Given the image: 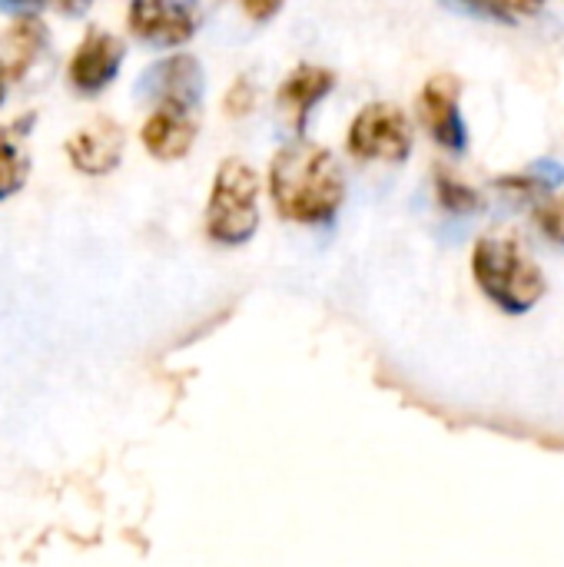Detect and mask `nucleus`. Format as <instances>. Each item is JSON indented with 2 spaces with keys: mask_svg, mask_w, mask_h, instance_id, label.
<instances>
[{
  "mask_svg": "<svg viewBox=\"0 0 564 567\" xmlns=\"http://www.w3.org/2000/svg\"><path fill=\"white\" fill-rule=\"evenodd\" d=\"M269 196L283 219L329 226L346 203V173L329 146L293 140L269 163Z\"/></svg>",
  "mask_w": 564,
  "mask_h": 567,
  "instance_id": "f257e3e1",
  "label": "nucleus"
},
{
  "mask_svg": "<svg viewBox=\"0 0 564 567\" xmlns=\"http://www.w3.org/2000/svg\"><path fill=\"white\" fill-rule=\"evenodd\" d=\"M472 276L479 289L509 316H525L548 289L542 266L515 233L482 236L472 249Z\"/></svg>",
  "mask_w": 564,
  "mask_h": 567,
  "instance_id": "f03ea898",
  "label": "nucleus"
},
{
  "mask_svg": "<svg viewBox=\"0 0 564 567\" xmlns=\"http://www.w3.org/2000/svg\"><path fill=\"white\" fill-rule=\"evenodd\" d=\"M259 229V176L256 169L229 156L219 163L209 203H206V233L219 246H246Z\"/></svg>",
  "mask_w": 564,
  "mask_h": 567,
  "instance_id": "7ed1b4c3",
  "label": "nucleus"
},
{
  "mask_svg": "<svg viewBox=\"0 0 564 567\" xmlns=\"http://www.w3.org/2000/svg\"><path fill=\"white\" fill-rule=\"evenodd\" d=\"M346 150L362 163H406L412 153L409 116L389 100L366 103L349 123Z\"/></svg>",
  "mask_w": 564,
  "mask_h": 567,
  "instance_id": "20e7f679",
  "label": "nucleus"
},
{
  "mask_svg": "<svg viewBox=\"0 0 564 567\" xmlns=\"http://www.w3.org/2000/svg\"><path fill=\"white\" fill-rule=\"evenodd\" d=\"M203 66L189 53H173L160 63H153L140 80H136V96L156 106H180V110H196L203 100Z\"/></svg>",
  "mask_w": 564,
  "mask_h": 567,
  "instance_id": "39448f33",
  "label": "nucleus"
},
{
  "mask_svg": "<svg viewBox=\"0 0 564 567\" xmlns=\"http://www.w3.org/2000/svg\"><path fill=\"white\" fill-rule=\"evenodd\" d=\"M459 93H462V83L452 73L429 76L422 93H419L422 126L449 153H462L469 146V130H465V120H462V110H459Z\"/></svg>",
  "mask_w": 564,
  "mask_h": 567,
  "instance_id": "423d86ee",
  "label": "nucleus"
},
{
  "mask_svg": "<svg viewBox=\"0 0 564 567\" xmlns=\"http://www.w3.org/2000/svg\"><path fill=\"white\" fill-rule=\"evenodd\" d=\"M126 20L136 40L160 50L183 47L196 33V13L186 0H130Z\"/></svg>",
  "mask_w": 564,
  "mask_h": 567,
  "instance_id": "0eeeda50",
  "label": "nucleus"
},
{
  "mask_svg": "<svg viewBox=\"0 0 564 567\" xmlns=\"http://www.w3.org/2000/svg\"><path fill=\"white\" fill-rule=\"evenodd\" d=\"M123 56H126V47H123L120 37H113L106 30H90L83 37V43L76 47L73 60H70L66 80L83 96L103 93L116 80V73L123 66Z\"/></svg>",
  "mask_w": 564,
  "mask_h": 567,
  "instance_id": "6e6552de",
  "label": "nucleus"
},
{
  "mask_svg": "<svg viewBox=\"0 0 564 567\" xmlns=\"http://www.w3.org/2000/svg\"><path fill=\"white\" fill-rule=\"evenodd\" d=\"M336 90V73L329 66H316V63H299L296 70L286 73V80L276 90V106L286 116L289 130L299 136L309 126L312 110Z\"/></svg>",
  "mask_w": 564,
  "mask_h": 567,
  "instance_id": "1a4fd4ad",
  "label": "nucleus"
},
{
  "mask_svg": "<svg viewBox=\"0 0 564 567\" xmlns=\"http://www.w3.org/2000/svg\"><path fill=\"white\" fill-rule=\"evenodd\" d=\"M123 150H126V133L120 130L116 120H93L86 123L83 130H76L70 140H66V156L70 163L86 173V176H106L120 166L123 159Z\"/></svg>",
  "mask_w": 564,
  "mask_h": 567,
  "instance_id": "9d476101",
  "label": "nucleus"
},
{
  "mask_svg": "<svg viewBox=\"0 0 564 567\" xmlns=\"http://www.w3.org/2000/svg\"><path fill=\"white\" fill-rule=\"evenodd\" d=\"M140 140L146 146L150 156L163 159V163H173V159H183L193 143H196V120H193V110H180V106H156L143 130H140Z\"/></svg>",
  "mask_w": 564,
  "mask_h": 567,
  "instance_id": "9b49d317",
  "label": "nucleus"
},
{
  "mask_svg": "<svg viewBox=\"0 0 564 567\" xmlns=\"http://www.w3.org/2000/svg\"><path fill=\"white\" fill-rule=\"evenodd\" d=\"M47 43H50V33H47V27L37 17L17 20L0 37V63H3L7 76L23 80L40 63V56L47 53Z\"/></svg>",
  "mask_w": 564,
  "mask_h": 567,
  "instance_id": "f8f14e48",
  "label": "nucleus"
},
{
  "mask_svg": "<svg viewBox=\"0 0 564 567\" xmlns=\"http://www.w3.org/2000/svg\"><path fill=\"white\" fill-rule=\"evenodd\" d=\"M435 196H439V206L455 216H465V213H475L485 206L482 193L472 189L469 183H462L459 176H452L445 166H435Z\"/></svg>",
  "mask_w": 564,
  "mask_h": 567,
  "instance_id": "ddd939ff",
  "label": "nucleus"
},
{
  "mask_svg": "<svg viewBox=\"0 0 564 567\" xmlns=\"http://www.w3.org/2000/svg\"><path fill=\"white\" fill-rule=\"evenodd\" d=\"M27 179V156L13 140V130H0V203L13 196Z\"/></svg>",
  "mask_w": 564,
  "mask_h": 567,
  "instance_id": "4468645a",
  "label": "nucleus"
},
{
  "mask_svg": "<svg viewBox=\"0 0 564 567\" xmlns=\"http://www.w3.org/2000/svg\"><path fill=\"white\" fill-rule=\"evenodd\" d=\"M256 103H259V93H256V83H253L249 76H236V80L229 83L226 96H223V110H226V116H233V120L249 116V113L256 110Z\"/></svg>",
  "mask_w": 564,
  "mask_h": 567,
  "instance_id": "2eb2a0df",
  "label": "nucleus"
},
{
  "mask_svg": "<svg viewBox=\"0 0 564 567\" xmlns=\"http://www.w3.org/2000/svg\"><path fill=\"white\" fill-rule=\"evenodd\" d=\"M535 223L552 243L564 246V196H545L535 206Z\"/></svg>",
  "mask_w": 564,
  "mask_h": 567,
  "instance_id": "dca6fc26",
  "label": "nucleus"
},
{
  "mask_svg": "<svg viewBox=\"0 0 564 567\" xmlns=\"http://www.w3.org/2000/svg\"><path fill=\"white\" fill-rule=\"evenodd\" d=\"M236 3H239V10H243L253 23H269V20L283 10L286 0H236Z\"/></svg>",
  "mask_w": 564,
  "mask_h": 567,
  "instance_id": "f3484780",
  "label": "nucleus"
},
{
  "mask_svg": "<svg viewBox=\"0 0 564 567\" xmlns=\"http://www.w3.org/2000/svg\"><path fill=\"white\" fill-rule=\"evenodd\" d=\"M462 7H469L472 13H479V17H489V20H499V23H512L515 17L502 7V3H495V0H459Z\"/></svg>",
  "mask_w": 564,
  "mask_h": 567,
  "instance_id": "a211bd4d",
  "label": "nucleus"
},
{
  "mask_svg": "<svg viewBox=\"0 0 564 567\" xmlns=\"http://www.w3.org/2000/svg\"><path fill=\"white\" fill-rule=\"evenodd\" d=\"M43 3L47 0H0V13L23 20V17H37L43 10Z\"/></svg>",
  "mask_w": 564,
  "mask_h": 567,
  "instance_id": "6ab92c4d",
  "label": "nucleus"
},
{
  "mask_svg": "<svg viewBox=\"0 0 564 567\" xmlns=\"http://www.w3.org/2000/svg\"><path fill=\"white\" fill-rule=\"evenodd\" d=\"M495 3H502L512 17L515 13H522V17H532V13H539L548 0H495Z\"/></svg>",
  "mask_w": 564,
  "mask_h": 567,
  "instance_id": "aec40b11",
  "label": "nucleus"
},
{
  "mask_svg": "<svg viewBox=\"0 0 564 567\" xmlns=\"http://www.w3.org/2000/svg\"><path fill=\"white\" fill-rule=\"evenodd\" d=\"M53 7L60 10V13H70V17H80L86 7H90V0H53Z\"/></svg>",
  "mask_w": 564,
  "mask_h": 567,
  "instance_id": "412c9836",
  "label": "nucleus"
},
{
  "mask_svg": "<svg viewBox=\"0 0 564 567\" xmlns=\"http://www.w3.org/2000/svg\"><path fill=\"white\" fill-rule=\"evenodd\" d=\"M3 93H7V70H3V63H0V103H3Z\"/></svg>",
  "mask_w": 564,
  "mask_h": 567,
  "instance_id": "4be33fe9",
  "label": "nucleus"
},
{
  "mask_svg": "<svg viewBox=\"0 0 564 567\" xmlns=\"http://www.w3.org/2000/svg\"><path fill=\"white\" fill-rule=\"evenodd\" d=\"M186 3H193V0H186Z\"/></svg>",
  "mask_w": 564,
  "mask_h": 567,
  "instance_id": "5701e85b",
  "label": "nucleus"
}]
</instances>
